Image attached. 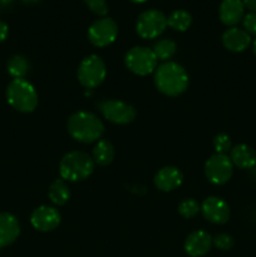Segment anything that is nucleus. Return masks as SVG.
<instances>
[{
  "instance_id": "f257e3e1",
  "label": "nucleus",
  "mask_w": 256,
  "mask_h": 257,
  "mask_svg": "<svg viewBox=\"0 0 256 257\" xmlns=\"http://www.w3.org/2000/svg\"><path fill=\"white\" fill-rule=\"evenodd\" d=\"M188 82L187 72L178 63L165 62L155 70L156 88L167 97H178L185 93Z\"/></svg>"
},
{
  "instance_id": "f03ea898",
  "label": "nucleus",
  "mask_w": 256,
  "mask_h": 257,
  "mask_svg": "<svg viewBox=\"0 0 256 257\" xmlns=\"http://www.w3.org/2000/svg\"><path fill=\"white\" fill-rule=\"evenodd\" d=\"M68 133L80 143L98 142L104 133V124L93 113L79 110L73 113L67 123Z\"/></svg>"
},
{
  "instance_id": "7ed1b4c3",
  "label": "nucleus",
  "mask_w": 256,
  "mask_h": 257,
  "mask_svg": "<svg viewBox=\"0 0 256 257\" xmlns=\"http://www.w3.org/2000/svg\"><path fill=\"white\" fill-rule=\"evenodd\" d=\"M95 163L88 153L80 151H73L67 153L60 160L59 173L60 178L68 182H78L87 180L93 173Z\"/></svg>"
},
{
  "instance_id": "20e7f679",
  "label": "nucleus",
  "mask_w": 256,
  "mask_h": 257,
  "mask_svg": "<svg viewBox=\"0 0 256 257\" xmlns=\"http://www.w3.org/2000/svg\"><path fill=\"white\" fill-rule=\"evenodd\" d=\"M8 103L22 113H32L38 107V93L27 79H13L7 88Z\"/></svg>"
},
{
  "instance_id": "39448f33",
  "label": "nucleus",
  "mask_w": 256,
  "mask_h": 257,
  "mask_svg": "<svg viewBox=\"0 0 256 257\" xmlns=\"http://www.w3.org/2000/svg\"><path fill=\"white\" fill-rule=\"evenodd\" d=\"M105 74V64L99 55H88L78 67V80L87 89H93L102 84Z\"/></svg>"
},
{
  "instance_id": "423d86ee",
  "label": "nucleus",
  "mask_w": 256,
  "mask_h": 257,
  "mask_svg": "<svg viewBox=\"0 0 256 257\" xmlns=\"http://www.w3.org/2000/svg\"><path fill=\"white\" fill-rule=\"evenodd\" d=\"M125 65L135 74L145 77V75L155 73L157 69V58L152 49L147 47H133L125 54Z\"/></svg>"
},
{
  "instance_id": "0eeeda50",
  "label": "nucleus",
  "mask_w": 256,
  "mask_h": 257,
  "mask_svg": "<svg viewBox=\"0 0 256 257\" xmlns=\"http://www.w3.org/2000/svg\"><path fill=\"white\" fill-rule=\"evenodd\" d=\"M167 28V18L162 12L150 9L143 12L136 23L137 34L143 39L158 38Z\"/></svg>"
},
{
  "instance_id": "6e6552de",
  "label": "nucleus",
  "mask_w": 256,
  "mask_h": 257,
  "mask_svg": "<svg viewBox=\"0 0 256 257\" xmlns=\"http://www.w3.org/2000/svg\"><path fill=\"white\" fill-rule=\"evenodd\" d=\"M98 108L105 119L115 124H128L133 122L137 115L132 105L118 99L103 100L99 103Z\"/></svg>"
},
{
  "instance_id": "1a4fd4ad",
  "label": "nucleus",
  "mask_w": 256,
  "mask_h": 257,
  "mask_svg": "<svg viewBox=\"0 0 256 257\" xmlns=\"http://www.w3.org/2000/svg\"><path fill=\"white\" fill-rule=\"evenodd\" d=\"M233 172V165L227 155L211 156L205 163V175L213 185H223L231 178Z\"/></svg>"
},
{
  "instance_id": "9d476101",
  "label": "nucleus",
  "mask_w": 256,
  "mask_h": 257,
  "mask_svg": "<svg viewBox=\"0 0 256 257\" xmlns=\"http://www.w3.org/2000/svg\"><path fill=\"white\" fill-rule=\"evenodd\" d=\"M118 35V25L110 18L95 20L88 29V39L94 47L104 48L112 44Z\"/></svg>"
},
{
  "instance_id": "9b49d317",
  "label": "nucleus",
  "mask_w": 256,
  "mask_h": 257,
  "mask_svg": "<svg viewBox=\"0 0 256 257\" xmlns=\"http://www.w3.org/2000/svg\"><path fill=\"white\" fill-rule=\"evenodd\" d=\"M201 212L203 217L215 225H223L230 218V207L220 197L211 196L207 197L201 205Z\"/></svg>"
},
{
  "instance_id": "f8f14e48",
  "label": "nucleus",
  "mask_w": 256,
  "mask_h": 257,
  "mask_svg": "<svg viewBox=\"0 0 256 257\" xmlns=\"http://www.w3.org/2000/svg\"><path fill=\"white\" fill-rule=\"evenodd\" d=\"M30 222L35 230L49 232L59 226L60 213L57 208L52 206H39L33 211Z\"/></svg>"
},
{
  "instance_id": "ddd939ff",
  "label": "nucleus",
  "mask_w": 256,
  "mask_h": 257,
  "mask_svg": "<svg viewBox=\"0 0 256 257\" xmlns=\"http://www.w3.org/2000/svg\"><path fill=\"white\" fill-rule=\"evenodd\" d=\"M212 246V237L206 231H193L185 241V251L191 257L205 256Z\"/></svg>"
},
{
  "instance_id": "4468645a",
  "label": "nucleus",
  "mask_w": 256,
  "mask_h": 257,
  "mask_svg": "<svg viewBox=\"0 0 256 257\" xmlns=\"http://www.w3.org/2000/svg\"><path fill=\"white\" fill-rule=\"evenodd\" d=\"M183 175L177 167H163L156 173L155 176V185L156 187L163 192H171V191L176 190L180 187L182 183Z\"/></svg>"
},
{
  "instance_id": "2eb2a0df",
  "label": "nucleus",
  "mask_w": 256,
  "mask_h": 257,
  "mask_svg": "<svg viewBox=\"0 0 256 257\" xmlns=\"http://www.w3.org/2000/svg\"><path fill=\"white\" fill-rule=\"evenodd\" d=\"M20 233V225L14 215L0 212V248L12 245Z\"/></svg>"
},
{
  "instance_id": "dca6fc26",
  "label": "nucleus",
  "mask_w": 256,
  "mask_h": 257,
  "mask_svg": "<svg viewBox=\"0 0 256 257\" xmlns=\"http://www.w3.org/2000/svg\"><path fill=\"white\" fill-rule=\"evenodd\" d=\"M222 44L230 52L240 53L247 49L251 44V37L243 29L232 27L222 34Z\"/></svg>"
},
{
  "instance_id": "f3484780",
  "label": "nucleus",
  "mask_w": 256,
  "mask_h": 257,
  "mask_svg": "<svg viewBox=\"0 0 256 257\" xmlns=\"http://www.w3.org/2000/svg\"><path fill=\"white\" fill-rule=\"evenodd\" d=\"M243 7L242 0H222L218 9L221 22L227 27H235L236 24L243 19Z\"/></svg>"
},
{
  "instance_id": "a211bd4d",
  "label": "nucleus",
  "mask_w": 256,
  "mask_h": 257,
  "mask_svg": "<svg viewBox=\"0 0 256 257\" xmlns=\"http://www.w3.org/2000/svg\"><path fill=\"white\" fill-rule=\"evenodd\" d=\"M230 160L241 170H251L256 166V152L247 145H237L230 151Z\"/></svg>"
},
{
  "instance_id": "6ab92c4d",
  "label": "nucleus",
  "mask_w": 256,
  "mask_h": 257,
  "mask_svg": "<svg viewBox=\"0 0 256 257\" xmlns=\"http://www.w3.org/2000/svg\"><path fill=\"white\" fill-rule=\"evenodd\" d=\"M92 158L95 165L108 166L114 160V147L108 140L98 141L93 148Z\"/></svg>"
},
{
  "instance_id": "aec40b11",
  "label": "nucleus",
  "mask_w": 256,
  "mask_h": 257,
  "mask_svg": "<svg viewBox=\"0 0 256 257\" xmlns=\"http://www.w3.org/2000/svg\"><path fill=\"white\" fill-rule=\"evenodd\" d=\"M48 197L55 206H64L70 198V190L67 185V181L63 178H57L50 185Z\"/></svg>"
},
{
  "instance_id": "412c9836",
  "label": "nucleus",
  "mask_w": 256,
  "mask_h": 257,
  "mask_svg": "<svg viewBox=\"0 0 256 257\" xmlns=\"http://www.w3.org/2000/svg\"><path fill=\"white\" fill-rule=\"evenodd\" d=\"M30 63L23 55H14L8 62V73L14 79H23L29 73Z\"/></svg>"
},
{
  "instance_id": "4be33fe9",
  "label": "nucleus",
  "mask_w": 256,
  "mask_h": 257,
  "mask_svg": "<svg viewBox=\"0 0 256 257\" xmlns=\"http://www.w3.org/2000/svg\"><path fill=\"white\" fill-rule=\"evenodd\" d=\"M191 23H192V17L186 10H175L167 18V27L176 32H185L191 27Z\"/></svg>"
},
{
  "instance_id": "5701e85b",
  "label": "nucleus",
  "mask_w": 256,
  "mask_h": 257,
  "mask_svg": "<svg viewBox=\"0 0 256 257\" xmlns=\"http://www.w3.org/2000/svg\"><path fill=\"white\" fill-rule=\"evenodd\" d=\"M176 43L171 39H161L153 44L152 52L155 53L157 60L170 62L171 58L176 54Z\"/></svg>"
},
{
  "instance_id": "b1692460",
  "label": "nucleus",
  "mask_w": 256,
  "mask_h": 257,
  "mask_svg": "<svg viewBox=\"0 0 256 257\" xmlns=\"http://www.w3.org/2000/svg\"><path fill=\"white\" fill-rule=\"evenodd\" d=\"M201 211V206L193 198H185L178 205V213L185 218H193Z\"/></svg>"
},
{
  "instance_id": "393cba45",
  "label": "nucleus",
  "mask_w": 256,
  "mask_h": 257,
  "mask_svg": "<svg viewBox=\"0 0 256 257\" xmlns=\"http://www.w3.org/2000/svg\"><path fill=\"white\" fill-rule=\"evenodd\" d=\"M213 147L218 155H226L231 151V138L225 133H220L213 138Z\"/></svg>"
},
{
  "instance_id": "a878e982",
  "label": "nucleus",
  "mask_w": 256,
  "mask_h": 257,
  "mask_svg": "<svg viewBox=\"0 0 256 257\" xmlns=\"http://www.w3.org/2000/svg\"><path fill=\"white\" fill-rule=\"evenodd\" d=\"M212 245H215V247H217L218 250L227 251L233 246V238L227 233H220L215 238H212Z\"/></svg>"
},
{
  "instance_id": "bb28decb",
  "label": "nucleus",
  "mask_w": 256,
  "mask_h": 257,
  "mask_svg": "<svg viewBox=\"0 0 256 257\" xmlns=\"http://www.w3.org/2000/svg\"><path fill=\"white\" fill-rule=\"evenodd\" d=\"M85 4L90 12L99 17H105L108 14V5L105 0H85Z\"/></svg>"
},
{
  "instance_id": "cd10ccee",
  "label": "nucleus",
  "mask_w": 256,
  "mask_h": 257,
  "mask_svg": "<svg viewBox=\"0 0 256 257\" xmlns=\"http://www.w3.org/2000/svg\"><path fill=\"white\" fill-rule=\"evenodd\" d=\"M243 30L248 34H256V13H248L243 15Z\"/></svg>"
},
{
  "instance_id": "c85d7f7f",
  "label": "nucleus",
  "mask_w": 256,
  "mask_h": 257,
  "mask_svg": "<svg viewBox=\"0 0 256 257\" xmlns=\"http://www.w3.org/2000/svg\"><path fill=\"white\" fill-rule=\"evenodd\" d=\"M8 33H9V28H8V25L4 22L0 20V43L7 39Z\"/></svg>"
},
{
  "instance_id": "c756f323",
  "label": "nucleus",
  "mask_w": 256,
  "mask_h": 257,
  "mask_svg": "<svg viewBox=\"0 0 256 257\" xmlns=\"http://www.w3.org/2000/svg\"><path fill=\"white\" fill-rule=\"evenodd\" d=\"M243 7L247 8L251 13H256V0H242Z\"/></svg>"
},
{
  "instance_id": "7c9ffc66",
  "label": "nucleus",
  "mask_w": 256,
  "mask_h": 257,
  "mask_svg": "<svg viewBox=\"0 0 256 257\" xmlns=\"http://www.w3.org/2000/svg\"><path fill=\"white\" fill-rule=\"evenodd\" d=\"M22 2L27 3V4H33V3H38L39 0H22Z\"/></svg>"
},
{
  "instance_id": "2f4dec72",
  "label": "nucleus",
  "mask_w": 256,
  "mask_h": 257,
  "mask_svg": "<svg viewBox=\"0 0 256 257\" xmlns=\"http://www.w3.org/2000/svg\"><path fill=\"white\" fill-rule=\"evenodd\" d=\"M132 3H136V4H141V3H145L147 2V0H131Z\"/></svg>"
},
{
  "instance_id": "473e14b6",
  "label": "nucleus",
  "mask_w": 256,
  "mask_h": 257,
  "mask_svg": "<svg viewBox=\"0 0 256 257\" xmlns=\"http://www.w3.org/2000/svg\"><path fill=\"white\" fill-rule=\"evenodd\" d=\"M253 54H255V57H256V39H255V42H253Z\"/></svg>"
}]
</instances>
